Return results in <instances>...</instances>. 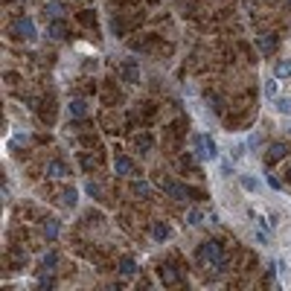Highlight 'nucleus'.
<instances>
[{
  "label": "nucleus",
  "mask_w": 291,
  "mask_h": 291,
  "mask_svg": "<svg viewBox=\"0 0 291 291\" xmlns=\"http://www.w3.org/2000/svg\"><path fill=\"white\" fill-rule=\"evenodd\" d=\"M137 146H140V149H149V146H152V140H149V137H143V140H137Z\"/></svg>",
  "instance_id": "c756f323"
},
{
  "label": "nucleus",
  "mask_w": 291,
  "mask_h": 291,
  "mask_svg": "<svg viewBox=\"0 0 291 291\" xmlns=\"http://www.w3.org/2000/svg\"><path fill=\"white\" fill-rule=\"evenodd\" d=\"M85 190H88V195H94V198H99V195H102V187H99V184H94V181H88V187H85Z\"/></svg>",
  "instance_id": "a878e982"
},
{
  "label": "nucleus",
  "mask_w": 291,
  "mask_h": 291,
  "mask_svg": "<svg viewBox=\"0 0 291 291\" xmlns=\"http://www.w3.org/2000/svg\"><path fill=\"white\" fill-rule=\"evenodd\" d=\"M12 32H15V38H24V41H35L38 30H35L32 18H18V21L12 24Z\"/></svg>",
  "instance_id": "7ed1b4c3"
},
{
  "label": "nucleus",
  "mask_w": 291,
  "mask_h": 291,
  "mask_svg": "<svg viewBox=\"0 0 291 291\" xmlns=\"http://www.w3.org/2000/svg\"><path fill=\"white\" fill-rule=\"evenodd\" d=\"M239 181H242V187H245L248 193H257V190H259V181L254 178V175H242Z\"/></svg>",
  "instance_id": "4be33fe9"
},
{
  "label": "nucleus",
  "mask_w": 291,
  "mask_h": 291,
  "mask_svg": "<svg viewBox=\"0 0 291 291\" xmlns=\"http://www.w3.org/2000/svg\"><path fill=\"white\" fill-rule=\"evenodd\" d=\"M277 82H280V79H277V76H274V79H268V82H265V97L277 99V94H280V85H277Z\"/></svg>",
  "instance_id": "412c9836"
},
{
  "label": "nucleus",
  "mask_w": 291,
  "mask_h": 291,
  "mask_svg": "<svg viewBox=\"0 0 291 291\" xmlns=\"http://www.w3.org/2000/svg\"><path fill=\"white\" fill-rule=\"evenodd\" d=\"M114 169H117V175H134V161H131V158H126V155H117Z\"/></svg>",
  "instance_id": "0eeeda50"
},
{
  "label": "nucleus",
  "mask_w": 291,
  "mask_h": 291,
  "mask_svg": "<svg viewBox=\"0 0 291 291\" xmlns=\"http://www.w3.org/2000/svg\"><path fill=\"white\" fill-rule=\"evenodd\" d=\"M152 236H155L158 242H163V239H169V236H172V227L163 225V222H158V225L152 227Z\"/></svg>",
  "instance_id": "dca6fc26"
},
{
  "label": "nucleus",
  "mask_w": 291,
  "mask_h": 291,
  "mask_svg": "<svg viewBox=\"0 0 291 291\" xmlns=\"http://www.w3.org/2000/svg\"><path fill=\"white\" fill-rule=\"evenodd\" d=\"M257 47L262 50V53H271V50L277 47V35H274V32H265V35H259V38H257Z\"/></svg>",
  "instance_id": "1a4fd4ad"
},
{
  "label": "nucleus",
  "mask_w": 291,
  "mask_h": 291,
  "mask_svg": "<svg viewBox=\"0 0 291 291\" xmlns=\"http://www.w3.org/2000/svg\"><path fill=\"white\" fill-rule=\"evenodd\" d=\"M201 222H204V210H201V207H193V210L187 213V225H190V227H198Z\"/></svg>",
  "instance_id": "f3484780"
},
{
  "label": "nucleus",
  "mask_w": 291,
  "mask_h": 291,
  "mask_svg": "<svg viewBox=\"0 0 291 291\" xmlns=\"http://www.w3.org/2000/svg\"><path fill=\"white\" fill-rule=\"evenodd\" d=\"M213 111H219V114L225 111V99L222 97H213Z\"/></svg>",
  "instance_id": "cd10ccee"
},
{
  "label": "nucleus",
  "mask_w": 291,
  "mask_h": 291,
  "mask_svg": "<svg viewBox=\"0 0 291 291\" xmlns=\"http://www.w3.org/2000/svg\"><path fill=\"white\" fill-rule=\"evenodd\" d=\"M44 172H47L50 178H67V175H70V169H67V163H65V161H50Z\"/></svg>",
  "instance_id": "423d86ee"
},
{
  "label": "nucleus",
  "mask_w": 291,
  "mask_h": 291,
  "mask_svg": "<svg viewBox=\"0 0 291 291\" xmlns=\"http://www.w3.org/2000/svg\"><path fill=\"white\" fill-rule=\"evenodd\" d=\"M44 12H47L50 18H62V15H65V3H62V0H47Z\"/></svg>",
  "instance_id": "ddd939ff"
},
{
  "label": "nucleus",
  "mask_w": 291,
  "mask_h": 291,
  "mask_svg": "<svg viewBox=\"0 0 291 291\" xmlns=\"http://www.w3.org/2000/svg\"><path fill=\"white\" fill-rule=\"evenodd\" d=\"M76 201H79L76 190H65V193H62V204H65V207H76Z\"/></svg>",
  "instance_id": "5701e85b"
},
{
  "label": "nucleus",
  "mask_w": 291,
  "mask_h": 291,
  "mask_svg": "<svg viewBox=\"0 0 291 291\" xmlns=\"http://www.w3.org/2000/svg\"><path fill=\"white\" fill-rule=\"evenodd\" d=\"M257 227L262 230V233H268V236H271V222H265L262 216H257Z\"/></svg>",
  "instance_id": "bb28decb"
},
{
  "label": "nucleus",
  "mask_w": 291,
  "mask_h": 291,
  "mask_svg": "<svg viewBox=\"0 0 291 291\" xmlns=\"http://www.w3.org/2000/svg\"><path fill=\"white\" fill-rule=\"evenodd\" d=\"M59 233H62V222L59 219H47L44 222V236L53 242V239H59Z\"/></svg>",
  "instance_id": "9d476101"
},
{
  "label": "nucleus",
  "mask_w": 291,
  "mask_h": 291,
  "mask_svg": "<svg viewBox=\"0 0 291 291\" xmlns=\"http://www.w3.org/2000/svg\"><path fill=\"white\" fill-rule=\"evenodd\" d=\"M56 265H59V254H56V251L44 254V259H41V268H44V271H53Z\"/></svg>",
  "instance_id": "6ab92c4d"
},
{
  "label": "nucleus",
  "mask_w": 291,
  "mask_h": 291,
  "mask_svg": "<svg viewBox=\"0 0 291 291\" xmlns=\"http://www.w3.org/2000/svg\"><path fill=\"white\" fill-rule=\"evenodd\" d=\"M277 111L286 114V117H291V97H280L277 99Z\"/></svg>",
  "instance_id": "b1692460"
},
{
  "label": "nucleus",
  "mask_w": 291,
  "mask_h": 291,
  "mask_svg": "<svg viewBox=\"0 0 291 291\" xmlns=\"http://www.w3.org/2000/svg\"><path fill=\"white\" fill-rule=\"evenodd\" d=\"M193 149H195V155H198V161H216L219 158V146H216V140L210 134H195Z\"/></svg>",
  "instance_id": "f03ea898"
},
{
  "label": "nucleus",
  "mask_w": 291,
  "mask_h": 291,
  "mask_svg": "<svg viewBox=\"0 0 291 291\" xmlns=\"http://www.w3.org/2000/svg\"><path fill=\"white\" fill-rule=\"evenodd\" d=\"M198 259L204 262V265H210V268H216L219 274L227 271V259H225V248H222V242H204L201 248H198Z\"/></svg>",
  "instance_id": "f257e3e1"
},
{
  "label": "nucleus",
  "mask_w": 291,
  "mask_h": 291,
  "mask_svg": "<svg viewBox=\"0 0 291 291\" xmlns=\"http://www.w3.org/2000/svg\"><path fill=\"white\" fill-rule=\"evenodd\" d=\"M230 158H233V163L242 161V158H245V146H242V143H239V146H233V149H230Z\"/></svg>",
  "instance_id": "393cba45"
},
{
  "label": "nucleus",
  "mask_w": 291,
  "mask_h": 291,
  "mask_svg": "<svg viewBox=\"0 0 291 291\" xmlns=\"http://www.w3.org/2000/svg\"><path fill=\"white\" fill-rule=\"evenodd\" d=\"M286 175H289V181H291V163H289V172H286Z\"/></svg>",
  "instance_id": "2f4dec72"
},
{
  "label": "nucleus",
  "mask_w": 291,
  "mask_h": 291,
  "mask_svg": "<svg viewBox=\"0 0 291 291\" xmlns=\"http://www.w3.org/2000/svg\"><path fill=\"white\" fill-rule=\"evenodd\" d=\"M67 114H70V117H85V114H88V102H85V99H73V102L67 105Z\"/></svg>",
  "instance_id": "9b49d317"
},
{
  "label": "nucleus",
  "mask_w": 291,
  "mask_h": 291,
  "mask_svg": "<svg viewBox=\"0 0 291 291\" xmlns=\"http://www.w3.org/2000/svg\"><path fill=\"white\" fill-rule=\"evenodd\" d=\"M131 193L140 195V198H149V195H152V187H149V181L140 178V181H131Z\"/></svg>",
  "instance_id": "4468645a"
},
{
  "label": "nucleus",
  "mask_w": 291,
  "mask_h": 291,
  "mask_svg": "<svg viewBox=\"0 0 291 291\" xmlns=\"http://www.w3.org/2000/svg\"><path fill=\"white\" fill-rule=\"evenodd\" d=\"M53 286H56L53 280H41V283H38V289H53Z\"/></svg>",
  "instance_id": "7c9ffc66"
},
{
  "label": "nucleus",
  "mask_w": 291,
  "mask_h": 291,
  "mask_svg": "<svg viewBox=\"0 0 291 291\" xmlns=\"http://www.w3.org/2000/svg\"><path fill=\"white\" fill-rule=\"evenodd\" d=\"M47 35H50L53 41H62V38H65V21H62V18H53V24L47 27Z\"/></svg>",
  "instance_id": "6e6552de"
},
{
  "label": "nucleus",
  "mask_w": 291,
  "mask_h": 291,
  "mask_svg": "<svg viewBox=\"0 0 291 291\" xmlns=\"http://www.w3.org/2000/svg\"><path fill=\"white\" fill-rule=\"evenodd\" d=\"M158 274H161L163 283H178V271H172V265H163Z\"/></svg>",
  "instance_id": "aec40b11"
},
{
  "label": "nucleus",
  "mask_w": 291,
  "mask_h": 291,
  "mask_svg": "<svg viewBox=\"0 0 291 291\" xmlns=\"http://www.w3.org/2000/svg\"><path fill=\"white\" fill-rule=\"evenodd\" d=\"M134 271H137V265H134V259H131V257L120 259V274H123V277H131Z\"/></svg>",
  "instance_id": "a211bd4d"
},
{
  "label": "nucleus",
  "mask_w": 291,
  "mask_h": 291,
  "mask_svg": "<svg viewBox=\"0 0 291 291\" xmlns=\"http://www.w3.org/2000/svg\"><path fill=\"white\" fill-rule=\"evenodd\" d=\"M268 187H271V190H280V181H277L274 175H268Z\"/></svg>",
  "instance_id": "c85d7f7f"
},
{
  "label": "nucleus",
  "mask_w": 291,
  "mask_h": 291,
  "mask_svg": "<svg viewBox=\"0 0 291 291\" xmlns=\"http://www.w3.org/2000/svg\"><path fill=\"white\" fill-rule=\"evenodd\" d=\"M161 187H163V193L169 195V198H175V201H184V198H187V187H181V184H175V181H163Z\"/></svg>",
  "instance_id": "39448f33"
},
{
  "label": "nucleus",
  "mask_w": 291,
  "mask_h": 291,
  "mask_svg": "<svg viewBox=\"0 0 291 291\" xmlns=\"http://www.w3.org/2000/svg\"><path fill=\"white\" fill-rule=\"evenodd\" d=\"M274 76H277V79H291V62L289 59H280V62L274 65Z\"/></svg>",
  "instance_id": "f8f14e48"
},
{
  "label": "nucleus",
  "mask_w": 291,
  "mask_h": 291,
  "mask_svg": "<svg viewBox=\"0 0 291 291\" xmlns=\"http://www.w3.org/2000/svg\"><path fill=\"white\" fill-rule=\"evenodd\" d=\"M120 76H123V82L137 85V82H140V65H137V59H126V62L120 65Z\"/></svg>",
  "instance_id": "20e7f679"
},
{
  "label": "nucleus",
  "mask_w": 291,
  "mask_h": 291,
  "mask_svg": "<svg viewBox=\"0 0 291 291\" xmlns=\"http://www.w3.org/2000/svg\"><path fill=\"white\" fill-rule=\"evenodd\" d=\"M286 152H289V149H286V143H274V146L268 149V161H271V163L283 161V158H286Z\"/></svg>",
  "instance_id": "2eb2a0df"
}]
</instances>
